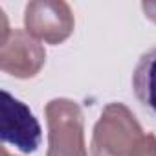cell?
I'll return each instance as SVG.
<instances>
[{"label": "cell", "instance_id": "1", "mask_svg": "<svg viewBox=\"0 0 156 156\" xmlns=\"http://www.w3.org/2000/svg\"><path fill=\"white\" fill-rule=\"evenodd\" d=\"M2 140L22 152H35L41 143V127L31 110L9 92L2 90Z\"/></svg>", "mask_w": 156, "mask_h": 156}, {"label": "cell", "instance_id": "2", "mask_svg": "<svg viewBox=\"0 0 156 156\" xmlns=\"http://www.w3.org/2000/svg\"><path fill=\"white\" fill-rule=\"evenodd\" d=\"M132 90L141 107L156 118V46L138 59L132 72Z\"/></svg>", "mask_w": 156, "mask_h": 156}]
</instances>
